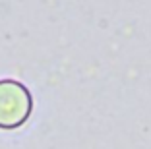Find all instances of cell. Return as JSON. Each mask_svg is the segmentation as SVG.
<instances>
[{
    "label": "cell",
    "mask_w": 151,
    "mask_h": 149,
    "mask_svg": "<svg viewBox=\"0 0 151 149\" xmlns=\"http://www.w3.org/2000/svg\"><path fill=\"white\" fill-rule=\"evenodd\" d=\"M33 110V97L29 89L12 78L0 79V128L14 130L27 122Z\"/></svg>",
    "instance_id": "6da1fadb"
}]
</instances>
